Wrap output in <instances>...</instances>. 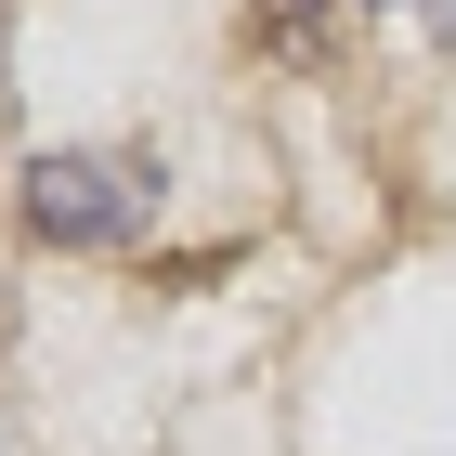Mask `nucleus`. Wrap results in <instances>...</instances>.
I'll use <instances>...</instances> for the list:
<instances>
[{
  "label": "nucleus",
  "instance_id": "f257e3e1",
  "mask_svg": "<svg viewBox=\"0 0 456 456\" xmlns=\"http://www.w3.org/2000/svg\"><path fill=\"white\" fill-rule=\"evenodd\" d=\"M143 209H157V157H131V143H53V157H27V222L53 248H118V235H143Z\"/></svg>",
  "mask_w": 456,
  "mask_h": 456
},
{
  "label": "nucleus",
  "instance_id": "f03ea898",
  "mask_svg": "<svg viewBox=\"0 0 456 456\" xmlns=\"http://www.w3.org/2000/svg\"><path fill=\"white\" fill-rule=\"evenodd\" d=\"M248 13H261L287 53H314V39H326V0H248Z\"/></svg>",
  "mask_w": 456,
  "mask_h": 456
},
{
  "label": "nucleus",
  "instance_id": "7ed1b4c3",
  "mask_svg": "<svg viewBox=\"0 0 456 456\" xmlns=\"http://www.w3.org/2000/svg\"><path fill=\"white\" fill-rule=\"evenodd\" d=\"M444 27H456V0H444Z\"/></svg>",
  "mask_w": 456,
  "mask_h": 456
}]
</instances>
